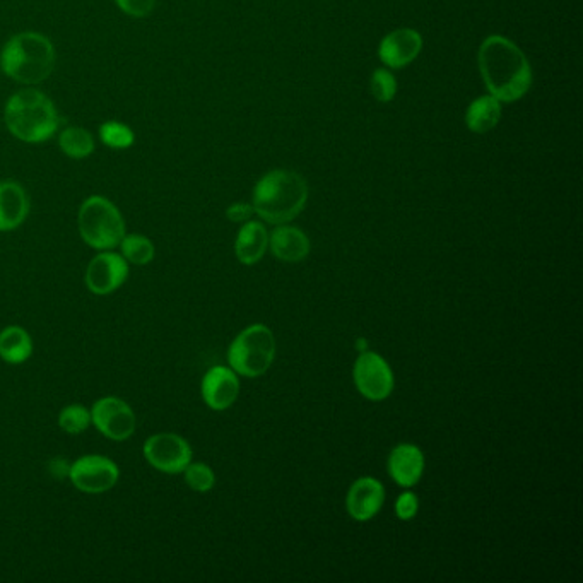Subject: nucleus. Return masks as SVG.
<instances>
[{"mask_svg": "<svg viewBox=\"0 0 583 583\" xmlns=\"http://www.w3.org/2000/svg\"><path fill=\"white\" fill-rule=\"evenodd\" d=\"M479 69L486 88L498 101L512 103L532 86V69L524 52L503 36H489L479 48Z\"/></svg>", "mask_w": 583, "mask_h": 583, "instance_id": "obj_1", "label": "nucleus"}, {"mask_svg": "<svg viewBox=\"0 0 583 583\" xmlns=\"http://www.w3.org/2000/svg\"><path fill=\"white\" fill-rule=\"evenodd\" d=\"M4 124L12 137L26 144H40L60 127L57 106L40 89H19L4 106Z\"/></svg>", "mask_w": 583, "mask_h": 583, "instance_id": "obj_2", "label": "nucleus"}, {"mask_svg": "<svg viewBox=\"0 0 583 583\" xmlns=\"http://www.w3.org/2000/svg\"><path fill=\"white\" fill-rule=\"evenodd\" d=\"M57 53L50 38L23 31L7 40L0 52V69L12 81L24 86H36L52 76Z\"/></svg>", "mask_w": 583, "mask_h": 583, "instance_id": "obj_3", "label": "nucleus"}, {"mask_svg": "<svg viewBox=\"0 0 583 583\" xmlns=\"http://www.w3.org/2000/svg\"><path fill=\"white\" fill-rule=\"evenodd\" d=\"M308 187L296 171L274 170L260 178L254 189V212L271 224H286L305 209Z\"/></svg>", "mask_w": 583, "mask_h": 583, "instance_id": "obj_4", "label": "nucleus"}, {"mask_svg": "<svg viewBox=\"0 0 583 583\" xmlns=\"http://www.w3.org/2000/svg\"><path fill=\"white\" fill-rule=\"evenodd\" d=\"M77 228L83 242L98 252L117 248L127 235L122 212L103 195H91L81 204Z\"/></svg>", "mask_w": 583, "mask_h": 583, "instance_id": "obj_5", "label": "nucleus"}, {"mask_svg": "<svg viewBox=\"0 0 583 583\" xmlns=\"http://www.w3.org/2000/svg\"><path fill=\"white\" fill-rule=\"evenodd\" d=\"M276 358V339L269 327L250 325L242 330L228 349V363L236 375L262 377Z\"/></svg>", "mask_w": 583, "mask_h": 583, "instance_id": "obj_6", "label": "nucleus"}, {"mask_svg": "<svg viewBox=\"0 0 583 583\" xmlns=\"http://www.w3.org/2000/svg\"><path fill=\"white\" fill-rule=\"evenodd\" d=\"M149 466L163 474H182L192 462L190 443L177 433H156L142 445Z\"/></svg>", "mask_w": 583, "mask_h": 583, "instance_id": "obj_7", "label": "nucleus"}, {"mask_svg": "<svg viewBox=\"0 0 583 583\" xmlns=\"http://www.w3.org/2000/svg\"><path fill=\"white\" fill-rule=\"evenodd\" d=\"M67 477L77 491L86 495H101L115 488L120 469L105 455H84L72 462Z\"/></svg>", "mask_w": 583, "mask_h": 583, "instance_id": "obj_8", "label": "nucleus"}, {"mask_svg": "<svg viewBox=\"0 0 583 583\" xmlns=\"http://www.w3.org/2000/svg\"><path fill=\"white\" fill-rule=\"evenodd\" d=\"M91 424L113 442H125L136 433L134 409L120 397H101L91 407Z\"/></svg>", "mask_w": 583, "mask_h": 583, "instance_id": "obj_9", "label": "nucleus"}, {"mask_svg": "<svg viewBox=\"0 0 583 583\" xmlns=\"http://www.w3.org/2000/svg\"><path fill=\"white\" fill-rule=\"evenodd\" d=\"M353 377L360 394L370 401H385L394 392V371L380 354L360 353L354 363Z\"/></svg>", "mask_w": 583, "mask_h": 583, "instance_id": "obj_10", "label": "nucleus"}, {"mask_svg": "<svg viewBox=\"0 0 583 583\" xmlns=\"http://www.w3.org/2000/svg\"><path fill=\"white\" fill-rule=\"evenodd\" d=\"M129 279V262L113 250L95 255L86 269V286L96 296L112 295Z\"/></svg>", "mask_w": 583, "mask_h": 583, "instance_id": "obj_11", "label": "nucleus"}, {"mask_svg": "<svg viewBox=\"0 0 583 583\" xmlns=\"http://www.w3.org/2000/svg\"><path fill=\"white\" fill-rule=\"evenodd\" d=\"M202 399L212 411H226L240 395V380L228 366H214L201 383Z\"/></svg>", "mask_w": 583, "mask_h": 583, "instance_id": "obj_12", "label": "nucleus"}, {"mask_svg": "<svg viewBox=\"0 0 583 583\" xmlns=\"http://www.w3.org/2000/svg\"><path fill=\"white\" fill-rule=\"evenodd\" d=\"M385 503V488L375 477H361L349 488L346 508L351 519L368 522L375 519Z\"/></svg>", "mask_w": 583, "mask_h": 583, "instance_id": "obj_13", "label": "nucleus"}, {"mask_svg": "<svg viewBox=\"0 0 583 583\" xmlns=\"http://www.w3.org/2000/svg\"><path fill=\"white\" fill-rule=\"evenodd\" d=\"M423 48V38L418 31L402 28L395 30L383 38L378 55L383 64L392 69H401L416 60Z\"/></svg>", "mask_w": 583, "mask_h": 583, "instance_id": "obj_14", "label": "nucleus"}, {"mask_svg": "<svg viewBox=\"0 0 583 583\" xmlns=\"http://www.w3.org/2000/svg\"><path fill=\"white\" fill-rule=\"evenodd\" d=\"M387 469L395 483L402 488H413L424 472V455L414 443H401L390 452Z\"/></svg>", "mask_w": 583, "mask_h": 583, "instance_id": "obj_15", "label": "nucleus"}, {"mask_svg": "<svg viewBox=\"0 0 583 583\" xmlns=\"http://www.w3.org/2000/svg\"><path fill=\"white\" fill-rule=\"evenodd\" d=\"M30 214V197L14 180L0 182V231L16 230Z\"/></svg>", "mask_w": 583, "mask_h": 583, "instance_id": "obj_16", "label": "nucleus"}, {"mask_svg": "<svg viewBox=\"0 0 583 583\" xmlns=\"http://www.w3.org/2000/svg\"><path fill=\"white\" fill-rule=\"evenodd\" d=\"M269 247L274 257L283 262H301L310 254V240L295 226L279 224V228L269 236Z\"/></svg>", "mask_w": 583, "mask_h": 583, "instance_id": "obj_17", "label": "nucleus"}, {"mask_svg": "<svg viewBox=\"0 0 583 583\" xmlns=\"http://www.w3.org/2000/svg\"><path fill=\"white\" fill-rule=\"evenodd\" d=\"M269 248V233L259 221H247L238 231L235 242L236 259L242 264L254 265L262 260Z\"/></svg>", "mask_w": 583, "mask_h": 583, "instance_id": "obj_18", "label": "nucleus"}, {"mask_svg": "<svg viewBox=\"0 0 583 583\" xmlns=\"http://www.w3.org/2000/svg\"><path fill=\"white\" fill-rule=\"evenodd\" d=\"M33 354V339L30 332L19 327L9 325L0 332V358L9 365H21L28 361Z\"/></svg>", "mask_w": 583, "mask_h": 583, "instance_id": "obj_19", "label": "nucleus"}, {"mask_svg": "<svg viewBox=\"0 0 583 583\" xmlns=\"http://www.w3.org/2000/svg\"><path fill=\"white\" fill-rule=\"evenodd\" d=\"M500 118L501 105L495 96H481L476 101H472L471 106L467 108V127L476 134H484L488 130L495 129Z\"/></svg>", "mask_w": 583, "mask_h": 583, "instance_id": "obj_20", "label": "nucleus"}, {"mask_svg": "<svg viewBox=\"0 0 583 583\" xmlns=\"http://www.w3.org/2000/svg\"><path fill=\"white\" fill-rule=\"evenodd\" d=\"M59 148L67 158L84 159L95 153L96 141L89 130L72 125L60 132Z\"/></svg>", "mask_w": 583, "mask_h": 583, "instance_id": "obj_21", "label": "nucleus"}, {"mask_svg": "<svg viewBox=\"0 0 583 583\" xmlns=\"http://www.w3.org/2000/svg\"><path fill=\"white\" fill-rule=\"evenodd\" d=\"M118 247H120V255L129 264L148 265L149 262H153L154 255H156L154 243L149 240L148 236L137 235V233L125 235Z\"/></svg>", "mask_w": 583, "mask_h": 583, "instance_id": "obj_22", "label": "nucleus"}, {"mask_svg": "<svg viewBox=\"0 0 583 583\" xmlns=\"http://www.w3.org/2000/svg\"><path fill=\"white\" fill-rule=\"evenodd\" d=\"M101 144L110 149H129L136 142V134L129 125L118 120H106L98 129Z\"/></svg>", "mask_w": 583, "mask_h": 583, "instance_id": "obj_23", "label": "nucleus"}, {"mask_svg": "<svg viewBox=\"0 0 583 583\" xmlns=\"http://www.w3.org/2000/svg\"><path fill=\"white\" fill-rule=\"evenodd\" d=\"M60 430L69 435H81L91 426V411L81 404L65 406L59 414Z\"/></svg>", "mask_w": 583, "mask_h": 583, "instance_id": "obj_24", "label": "nucleus"}, {"mask_svg": "<svg viewBox=\"0 0 583 583\" xmlns=\"http://www.w3.org/2000/svg\"><path fill=\"white\" fill-rule=\"evenodd\" d=\"M182 474L185 476L187 486L192 491H197V493H207L216 484L214 471H212L211 467L206 466V464H202V462H190Z\"/></svg>", "mask_w": 583, "mask_h": 583, "instance_id": "obj_25", "label": "nucleus"}, {"mask_svg": "<svg viewBox=\"0 0 583 583\" xmlns=\"http://www.w3.org/2000/svg\"><path fill=\"white\" fill-rule=\"evenodd\" d=\"M371 93L382 103L394 100L397 93V81L387 69H377L371 76Z\"/></svg>", "mask_w": 583, "mask_h": 583, "instance_id": "obj_26", "label": "nucleus"}, {"mask_svg": "<svg viewBox=\"0 0 583 583\" xmlns=\"http://www.w3.org/2000/svg\"><path fill=\"white\" fill-rule=\"evenodd\" d=\"M118 9L130 16V18L142 19L148 18L149 14L154 11L158 0H115Z\"/></svg>", "mask_w": 583, "mask_h": 583, "instance_id": "obj_27", "label": "nucleus"}, {"mask_svg": "<svg viewBox=\"0 0 583 583\" xmlns=\"http://www.w3.org/2000/svg\"><path fill=\"white\" fill-rule=\"evenodd\" d=\"M418 510V496L411 493V491H406V493H402V495L397 498V503H395V513H397V517L404 520V522H407V520H413L414 517H416Z\"/></svg>", "mask_w": 583, "mask_h": 583, "instance_id": "obj_28", "label": "nucleus"}, {"mask_svg": "<svg viewBox=\"0 0 583 583\" xmlns=\"http://www.w3.org/2000/svg\"><path fill=\"white\" fill-rule=\"evenodd\" d=\"M254 214V206L250 204H243V202H236L231 204L226 211V218L233 221V223H247L248 219L252 218Z\"/></svg>", "mask_w": 583, "mask_h": 583, "instance_id": "obj_29", "label": "nucleus"}, {"mask_svg": "<svg viewBox=\"0 0 583 583\" xmlns=\"http://www.w3.org/2000/svg\"><path fill=\"white\" fill-rule=\"evenodd\" d=\"M69 467L71 464H67L64 459H53L50 462V472H52L55 477H67L69 476Z\"/></svg>", "mask_w": 583, "mask_h": 583, "instance_id": "obj_30", "label": "nucleus"}, {"mask_svg": "<svg viewBox=\"0 0 583 583\" xmlns=\"http://www.w3.org/2000/svg\"><path fill=\"white\" fill-rule=\"evenodd\" d=\"M356 349H358L360 353H365V351H368V341H365L363 337H360V339L356 341Z\"/></svg>", "mask_w": 583, "mask_h": 583, "instance_id": "obj_31", "label": "nucleus"}]
</instances>
